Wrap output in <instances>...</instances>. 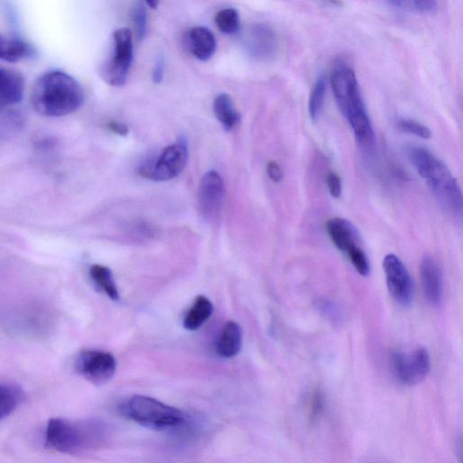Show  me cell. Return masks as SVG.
<instances>
[{
	"label": "cell",
	"instance_id": "1",
	"mask_svg": "<svg viewBox=\"0 0 463 463\" xmlns=\"http://www.w3.org/2000/svg\"><path fill=\"white\" fill-rule=\"evenodd\" d=\"M85 99L80 83L66 72L54 70L43 74L35 83L31 102L45 118H63L78 110Z\"/></svg>",
	"mask_w": 463,
	"mask_h": 463
},
{
	"label": "cell",
	"instance_id": "2",
	"mask_svg": "<svg viewBox=\"0 0 463 463\" xmlns=\"http://www.w3.org/2000/svg\"><path fill=\"white\" fill-rule=\"evenodd\" d=\"M330 83L339 109L349 122L362 145L371 144L375 135L354 70L343 62L336 63Z\"/></svg>",
	"mask_w": 463,
	"mask_h": 463
},
{
	"label": "cell",
	"instance_id": "3",
	"mask_svg": "<svg viewBox=\"0 0 463 463\" xmlns=\"http://www.w3.org/2000/svg\"><path fill=\"white\" fill-rule=\"evenodd\" d=\"M120 414L127 419L149 429L188 433L195 430L193 417L183 411L145 396H133L119 406Z\"/></svg>",
	"mask_w": 463,
	"mask_h": 463
},
{
	"label": "cell",
	"instance_id": "4",
	"mask_svg": "<svg viewBox=\"0 0 463 463\" xmlns=\"http://www.w3.org/2000/svg\"><path fill=\"white\" fill-rule=\"evenodd\" d=\"M406 153L440 204L451 214L460 216L461 191L448 167L430 151L422 147H408Z\"/></svg>",
	"mask_w": 463,
	"mask_h": 463
},
{
	"label": "cell",
	"instance_id": "5",
	"mask_svg": "<svg viewBox=\"0 0 463 463\" xmlns=\"http://www.w3.org/2000/svg\"><path fill=\"white\" fill-rule=\"evenodd\" d=\"M102 425L93 420L52 418L46 429V446L64 454H78L99 446Z\"/></svg>",
	"mask_w": 463,
	"mask_h": 463
},
{
	"label": "cell",
	"instance_id": "6",
	"mask_svg": "<svg viewBox=\"0 0 463 463\" xmlns=\"http://www.w3.org/2000/svg\"><path fill=\"white\" fill-rule=\"evenodd\" d=\"M133 33L128 29L115 31L112 35V51L101 67L102 79L111 86L126 83L134 62Z\"/></svg>",
	"mask_w": 463,
	"mask_h": 463
},
{
	"label": "cell",
	"instance_id": "7",
	"mask_svg": "<svg viewBox=\"0 0 463 463\" xmlns=\"http://www.w3.org/2000/svg\"><path fill=\"white\" fill-rule=\"evenodd\" d=\"M188 160V144L186 139H179L168 146L158 158L140 167L139 173L148 179L169 181L184 170Z\"/></svg>",
	"mask_w": 463,
	"mask_h": 463
},
{
	"label": "cell",
	"instance_id": "8",
	"mask_svg": "<svg viewBox=\"0 0 463 463\" xmlns=\"http://www.w3.org/2000/svg\"><path fill=\"white\" fill-rule=\"evenodd\" d=\"M390 363L396 379L406 386L420 384L431 371L430 355L424 347L410 353L395 351L390 355Z\"/></svg>",
	"mask_w": 463,
	"mask_h": 463
},
{
	"label": "cell",
	"instance_id": "9",
	"mask_svg": "<svg viewBox=\"0 0 463 463\" xmlns=\"http://www.w3.org/2000/svg\"><path fill=\"white\" fill-rule=\"evenodd\" d=\"M74 367L77 373L88 382L101 386L113 378L118 370V363L109 353L85 350L76 357Z\"/></svg>",
	"mask_w": 463,
	"mask_h": 463
},
{
	"label": "cell",
	"instance_id": "10",
	"mask_svg": "<svg viewBox=\"0 0 463 463\" xmlns=\"http://www.w3.org/2000/svg\"><path fill=\"white\" fill-rule=\"evenodd\" d=\"M383 269L389 294L402 307L411 305L414 299L412 277L402 260L394 254L386 256Z\"/></svg>",
	"mask_w": 463,
	"mask_h": 463
},
{
	"label": "cell",
	"instance_id": "11",
	"mask_svg": "<svg viewBox=\"0 0 463 463\" xmlns=\"http://www.w3.org/2000/svg\"><path fill=\"white\" fill-rule=\"evenodd\" d=\"M225 198V187L221 175L208 171L200 181L198 208L206 221H216L222 213Z\"/></svg>",
	"mask_w": 463,
	"mask_h": 463
},
{
	"label": "cell",
	"instance_id": "12",
	"mask_svg": "<svg viewBox=\"0 0 463 463\" xmlns=\"http://www.w3.org/2000/svg\"><path fill=\"white\" fill-rule=\"evenodd\" d=\"M328 235L334 246L346 255L360 247V234L356 226L349 220L335 217L327 223Z\"/></svg>",
	"mask_w": 463,
	"mask_h": 463
},
{
	"label": "cell",
	"instance_id": "13",
	"mask_svg": "<svg viewBox=\"0 0 463 463\" xmlns=\"http://www.w3.org/2000/svg\"><path fill=\"white\" fill-rule=\"evenodd\" d=\"M24 92L23 75L15 70L0 66V107L20 103Z\"/></svg>",
	"mask_w": 463,
	"mask_h": 463
},
{
	"label": "cell",
	"instance_id": "14",
	"mask_svg": "<svg viewBox=\"0 0 463 463\" xmlns=\"http://www.w3.org/2000/svg\"><path fill=\"white\" fill-rule=\"evenodd\" d=\"M421 281L424 295L432 305L440 303L442 294V277L439 266L431 257L421 263Z\"/></svg>",
	"mask_w": 463,
	"mask_h": 463
},
{
	"label": "cell",
	"instance_id": "15",
	"mask_svg": "<svg viewBox=\"0 0 463 463\" xmlns=\"http://www.w3.org/2000/svg\"><path fill=\"white\" fill-rule=\"evenodd\" d=\"M242 329L235 321H227L216 342V354L223 359L238 356L242 349Z\"/></svg>",
	"mask_w": 463,
	"mask_h": 463
},
{
	"label": "cell",
	"instance_id": "16",
	"mask_svg": "<svg viewBox=\"0 0 463 463\" xmlns=\"http://www.w3.org/2000/svg\"><path fill=\"white\" fill-rule=\"evenodd\" d=\"M252 54L259 59H269L275 56L278 40L275 31L267 26L256 27L249 39Z\"/></svg>",
	"mask_w": 463,
	"mask_h": 463
},
{
	"label": "cell",
	"instance_id": "17",
	"mask_svg": "<svg viewBox=\"0 0 463 463\" xmlns=\"http://www.w3.org/2000/svg\"><path fill=\"white\" fill-rule=\"evenodd\" d=\"M188 41L190 52L198 60L207 61L215 53V38L206 28L197 27L192 29L189 31Z\"/></svg>",
	"mask_w": 463,
	"mask_h": 463
},
{
	"label": "cell",
	"instance_id": "18",
	"mask_svg": "<svg viewBox=\"0 0 463 463\" xmlns=\"http://www.w3.org/2000/svg\"><path fill=\"white\" fill-rule=\"evenodd\" d=\"M35 53L33 46L27 41L0 35V60L18 63L33 57Z\"/></svg>",
	"mask_w": 463,
	"mask_h": 463
},
{
	"label": "cell",
	"instance_id": "19",
	"mask_svg": "<svg viewBox=\"0 0 463 463\" xmlns=\"http://www.w3.org/2000/svg\"><path fill=\"white\" fill-rule=\"evenodd\" d=\"M213 110L216 119L227 132L235 129L240 123V114L235 109L231 97L226 93H221L215 97Z\"/></svg>",
	"mask_w": 463,
	"mask_h": 463
},
{
	"label": "cell",
	"instance_id": "20",
	"mask_svg": "<svg viewBox=\"0 0 463 463\" xmlns=\"http://www.w3.org/2000/svg\"><path fill=\"white\" fill-rule=\"evenodd\" d=\"M214 310L212 302L205 296H198L184 319V328L197 330L211 317Z\"/></svg>",
	"mask_w": 463,
	"mask_h": 463
},
{
	"label": "cell",
	"instance_id": "21",
	"mask_svg": "<svg viewBox=\"0 0 463 463\" xmlns=\"http://www.w3.org/2000/svg\"><path fill=\"white\" fill-rule=\"evenodd\" d=\"M23 390L13 384L0 382V420L11 415L22 404Z\"/></svg>",
	"mask_w": 463,
	"mask_h": 463
},
{
	"label": "cell",
	"instance_id": "22",
	"mask_svg": "<svg viewBox=\"0 0 463 463\" xmlns=\"http://www.w3.org/2000/svg\"><path fill=\"white\" fill-rule=\"evenodd\" d=\"M90 276L94 285L109 299L113 301L120 299L118 285H116L112 273L108 267L94 265L90 269Z\"/></svg>",
	"mask_w": 463,
	"mask_h": 463
},
{
	"label": "cell",
	"instance_id": "23",
	"mask_svg": "<svg viewBox=\"0 0 463 463\" xmlns=\"http://www.w3.org/2000/svg\"><path fill=\"white\" fill-rule=\"evenodd\" d=\"M214 22L220 32L225 35H235L240 31V16L235 9H224L220 11Z\"/></svg>",
	"mask_w": 463,
	"mask_h": 463
},
{
	"label": "cell",
	"instance_id": "24",
	"mask_svg": "<svg viewBox=\"0 0 463 463\" xmlns=\"http://www.w3.org/2000/svg\"><path fill=\"white\" fill-rule=\"evenodd\" d=\"M326 92V80L320 76L315 83L309 100L310 118L316 122L322 111Z\"/></svg>",
	"mask_w": 463,
	"mask_h": 463
},
{
	"label": "cell",
	"instance_id": "25",
	"mask_svg": "<svg viewBox=\"0 0 463 463\" xmlns=\"http://www.w3.org/2000/svg\"><path fill=\"white\" fill-rule=\"evenodd\" d=\"M389 4L396 9L409 13H429L434 12L438 7L437 2H432V0H410V2H405V0H395V2H389Z\"/></svg>",
	"mask_w": 463,
	"mask_h": 463
},
{
	"label": "cell",
	"instance_id": "26",
	"mask_svg": "<svg viewBox=\"0 0 463 463\" xmlns=\"http://www.w3.org/2000/svg\"><path fill=\"white\" fill-rule=\"evenodd\" d=\"M132 18L136 37L139 40H144L148 31V16L144 4L138 3L133 9Z\"/></svg>",
	"mask_w": 463,
	"mask_h": 463
},
{
	"label": "cell",
	"instance_id": "27",
	"mask_svg": "<svg viewBox=\"0 0 463 463\" xmlns=\"http://www.w3.org/2000/svg\"><path fill=\"white\" fill-rule=\"evenodd\" d=\"M353 266L363 276H368L371 273V265L367 255L361 247H356L346 253Z\"/></svg>",
	"mask_w": 463,
	"mask_h": 463
},
{
	"label": "cell",
	"instance_id": "28",
	"mask_svg": "<svg viewBox=\"0 0 463 463\" xmlns=\"http://www.w3.org/2000/svg\"><path fill=\"white\" fill-rule=\"evenodd\" d=\"M325 408V396L319 389L312 392L309 403L308 412L310 422H317L322 415Z\"/></svg>",
	"mask_w": 463,
	"mask_h": 463
},
{
	"label": "cell",
	"instance_id": "29",
	"mask_svg": "<svg viewBox=\"0 0 463 463\" xmlns=\"http://www.w3.org/2000/svg\"><path fill=\"white\" fill-rule=\"evenodd\" d=\"M397 126L403 132L414 135L419 138L427 140L432 137L431 130L416 121L403 119L397 123Z\"/></svg>",
	"mask_w": 463,
	"mask_h": 463
},
{
	"label": "cell",
	"instance_id": "30",
	"mask_svg": "<svg viewBox=\"0 0 463 463\" xmlns=\"http://www.w3.org/2000/svg\"><path fill=\"white\" fill-rule=\"evenodd\" d=\"M327 184L331 197L339 198L342 193V182L339 176L334 172H330L327 177Z\"/></svg>",
	"mask_w": 463,
	"mask_h": 463
},
{
	"label": "cell",
	"instance_id": "31",
	"mask_svg": "<svg viewBox=\"0 0 463 463\" xmlns=\"http://www.w3.org/2000/svg\"><path fill=\"white\" fill-rule=\"evenodd\" d=\"M267 175L275 183H280L284 179V172L275 162H270L267 165Z\"/></svg>",
	"mask_w": 463,
	"mask_h": 463
},
{
	"label": "cell",
	"instance_id": "32",
	"mask_svg": "<svg viewBox=\"0 0 463 463\" xmlns=\"http://www.w3.org/2000/svg\"><path fill=\"white\" fill-rule=\"evenodd\" d=\"M108 129L110 132L124 137L127 136L129 134V128L126 125L118 122H110L108 125Z\"/></svg>",
	"mask_w": 463,
	"mask_h": 463
},
{
	"label": "cell",
	"instance_id": "33",
	"mask_svg": "<svg viewBox=\"0 0 463 463\" xmlns=\"http://www.w3.org/2000/svg\"><path fill=\"white\" fill-rule=\"evenodd\" d=\"M163 75H164V63L162 59H160L157 62L155 68L153 70V82L155 83H162L163 80Z\"/></svg>",
	"mask_w": 463,
	"mask_h": 463
}]
</instances>
